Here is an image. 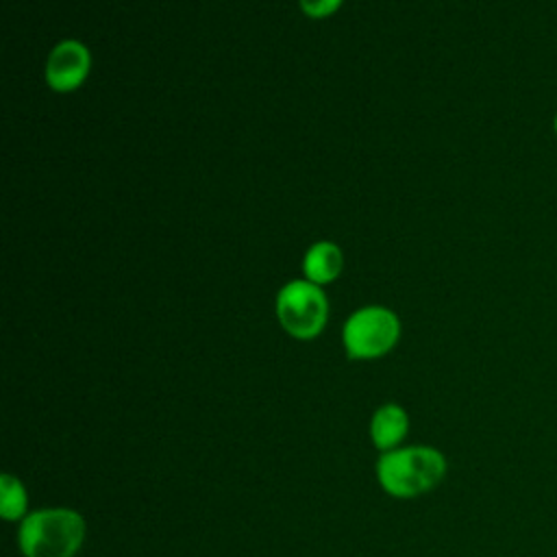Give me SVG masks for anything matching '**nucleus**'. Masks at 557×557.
<instances>
[{
  "mask_svg": "<svg viewBox=\"0 0 557 557\" xmlns=\"http://www.w3.org/2000/svg\"><path fill=\"white\" fill-rule=\"evenodd\" d=\"M446 474V457L433 446H403L381 453L376 481L389 496L413 498L431 492Z\"/></svg>",
  "mask_w": 557,
  "mask_h": 557,
  "instance_id": "f257e3e1",
  "label": "nucleus"
},
{
  "mask_svg": "<svg viewBox=\"0 0 557 557\" xmlns=\"http://www.w3.org/2000/svg\"><path fill=\"white\" fill-rule=\"evenodd\" d=\"M87 533L85 518L67 507H48L28 513L17 529L24 557H74Z\"/></svg>",
  "mask_w": 557,
  "mask_h": 557,
  "instance_id": "f03ea898",
  "label": "nucleus"
},
{
  "mask_svg": "<svg viewBox=\"0 0 557 557\" xmlns=\"http://www.w3.org/2000/svg\"><path fill=\"white\" fill-rule=\"evenodd\" d=\"M276 318L287 335L313 339L324 331L329 320L326 294L307 278L289 281L276 296Z\"/></svg>",
  "mask_w": 557,
  "mask_h": 557,
  "instance_id": "7ed1b4c3",
  "label": "nucleus"
},
{
  "mask_svg": "<svg viewBox=\"0 0 557 557\" xmlns=\"http://www.w3.org/2000/svg\"><path fill=\"white\" fill-rule=\"evenodd\" d=\"M400 339L398 315L381 305L357 309L342 329V344L350 359H376L387 355Z\"/></svg>",
  "mask_w": 557,
  "mask_h": 557,
  "instance_id": "20e7f679",
  "label": "nucleus"
},
{
  "mask_svg": "<svg viewBox=\"0 0 557 557\" xmlns=\"http://www.w3.org/2000/svg\"><path fill=\"white\" fill-rule=\"evenodd\" d=\"M91 70V52L78 39H63L59 41L46 61V83L52 91L67 94L78 89Z\"/></svg>",
  "mask_w": 557,
  "mask_h": 557,
  "instance_id": "39448f33",
  "label": "nucleus"
},
{
  "mask_svg": "<svg viewBox=\"0 0 557 557\" xmlns=\"http://www.w3.org/2000/svg\"><path fill=\"white\" fill-rule=\"evenodd\" d=\"M407 431H409V418L400 405L385 403L372 413L370 437H372V444L381 453L398 448V444L405 440Z\"/></svg>",
  "mask_w": 557,
  "mask_h": 557,
  "instance_id": "423d86ee",
  "label": "nucleus"
},
{
  "mask_svg": "<svg viewBox=\"0 0 557 557\" xmlns=\"http://www.w3.org/2000/svg\"><path fill=\"white\" fill-rule=\"evenodd\" d=\"M344 270V252L337 244L322 239L307 248L302 257V274L315 285H326L335 281Z\"/></svg>",
  "mask_w": 557,
  "mask_h": 557,
  "instance_id": "0eeeda50",
  "label": "nucleus"
},
{
  "mask_svg": "<svg viewBox=\"0 0 557 557\" xmlns=\"http://www.w3.org/2000/svg\"><path fill=\"white\" fill-rule=\"evenodd\" d=\"M26 507L28 494L24 483L17 476L4 472L0 476V516L4 520H24L28 516Z\"/></svg>",
  "mask_w": 557,
  "mask_h": 557,
  "instance_id": "6e6552de",
  "label": "nucleus"
},
{
  "mask_svg": "<svg viewBox=\"0 0 557 557\" xmlns=\"http://www.w3.org/2000/svg\"><path fill=\"white\" fill-rule=\"evenodd\" d=\"M344 0H298L300 11L311 20H322L333 15Z\"/></svg>",
  "mask_w": 557,
  "mask_h": 557,
  "instance_id": "1a4fd4ad",
  "label": "nucleus"
},
{
  "mask_svg": "<svg viewBox=\"0 0 557 557\" xmlns=\"http://www.w3.org/2000/svg\"><path fill=\"white\" fill-rule=\"evenodd\" d=\"M553 131H555V135H557V111H555V115H553Z\"/></svg>",
  "mask_w": 557,
  "mask_h": 557,
  "instance_id": "9d476101",
  "label": "nucleus"
}]
</instances>
